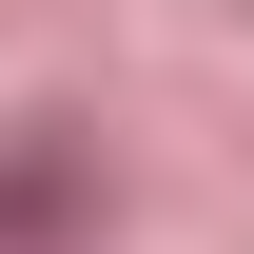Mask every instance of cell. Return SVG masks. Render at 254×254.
I'll use <instances>...</instances> for the list:
<instances>
[{
  "label": "cell",
  "instance_id": "6da1fadb",
  "mask_svg": "<svg viewBox=\"0 0 254 254\" xmlns=\"http://www.w3.org/2000/svg\"><path fill=\"white\" fill-rule=\"evenodd\" d=\"M59 215H78V157H59V137H39V157H0V235L59 254Z\"/></svg>",
  "mask_w": 254,
  "mask_h": 254
}]
</instances>
